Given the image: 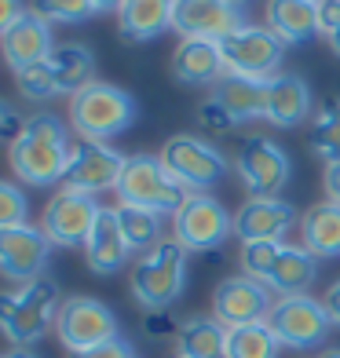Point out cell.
I'll return each mask as SVG.
<instances>
[{
  "label": "cell",
  "instance_id": "cell-13",
  "mask_svg": "<svg viewBox=\"0 0 340 358\" xmlns=\"http://www.w3.org/2000/svg\"><path fill=\"white\" fill-rule=\"evenodd\" d=\"M125 161L128 157L118 154L106 143L77 139L73 150H70V165H66V179H62V187L77 190V194H88V198H95V194H103V190H118Z\"/></svg>",
  "mask_w": 340,
  "mask_h": 358
},
{
  "label": "cell",
  "instance_id": "cell-43",
  "mask_svg": "<svg viewBox=\"0 0 340 358\" xmlns=\"http://www.w3.org/2000/svg\"><path fill=\"white\" fill-rule=\"evenodd\" d=\"M322 303H326V311H330L333 325H340V282H337V285H330V292L322 296Z\"/></svg>",
  "mask_w": 340,
  "mask_h": 358
},
{
  "label": "cell",
  "instance_id": "cell-21",
  "mask_svg": "<svg viewBox=\"0 0 340 358\" xmlns=\"http://www.w3.org/2000/svg\"><path fill=\"white\" fill-rule=\"evenodd\" d=\"M311 113V88L297 73H278L267 80V117L278 128H297Z\"/></svg>",
  "mask_w": 340,
  "mask_h": 358
},
{
  "label": "cell",
  "instance_id": "cell-9",
  "mask_svg": "<svg viewBox=\"0 0 340 358\" xmlns=\"http://www.w3.org/2000/svg\"><path fill=\"white\" fill-rule=\"evenodd\" d=\"M172 234L187 252H213L234 234V216L208 194H190L172 216Z\"/></svg>",
  "mask_w": 340,
  "mask_h": 358
},
{
  "label": "cell",
  "instance_id": "cell-29",
  "mask_svg": "<svg viewBox=\"0 0 340 358\" xmlns=\"http://www.w3.org/2000/svg\"><path fill=\"white\" fill-rule=\"evenodd\" d=\"M278 351H282V344L267 322L227 329V355L223 358H278Z\"/></svg>",
  "mask_w": 340,
  "mask_h": 358
},
{
  "label": "cell",
  "instance_id": "cell-45",
  "mask_svg": "<svg viewBox=\"0 0 340 358\" xmlns=\"http://www.w3.org/2000/svg\"><path fill=\"white\" fill-rule=\"evenodd\" d=\"M0 358H37L29 348H15V351H8V355H0Z\"/></svg>",
  "mask_w": 340,
  "mask_h": 358
},
{
  "label": "cell",
  "instance_id": "cell-47",
  "mask_svg": "<svg viewBox=\"0 0 340 358\" xmlns=\"http://www.w3.org/2000/svg\"><path fill=\"white\" fill-rule=\"evenodd\" d=\"M318 358H340V348H330V351H322Z\"/></svg>",
  "mask_w": 340,
  "mask_h": 358
},
{
  "label": "cell",
  "instance_id": "cell-32",
  "mask_svg": "<svg viewBox=\"0 0 340 358\" xmlns=\"http://www.w3.org/2000/svg\"><path fill=\"white\" fill-rule=\"evenodd\" d=\"M15 88H19V95H22V99H29V103H44V99H52V95H59L52 66H48V62H37V66H26V70H15Z\"/></svg>",
  "mask_w": 340,
  "mask_h": 358
},
{
  "label": "cell",
  "instance_id": "cell-36",
  "mask_svg": "<svg viewBox=\"0 0 340 358\" xmlns=\"http://www.w3.org/2000/svg\"><path fill=\"white\" fill-rule=\"evenodd\" d=\"M198 124L205 128V132H216V136H223V132H231V128L238 124L231 113H227L216 99H205L201 106H198Z\"/></svg>",
  "mask_w": 340,
  "mask_h": 358
},
{
  "label": "cell",
  "instance_id": "cell-1",
  "mask_svg": "<svg viewBox=\"0 0 340 358\" xmlns=\"http://www.w3.org/2000/svg\"><path fill=\"white\" fill-rule=\"evenodd\" d=\"M70 150L73 143L66 132V121L52 110H41L34 117H26V128L19 143L8 150V161H11V172L26 187H55L66 179Z\"/></svg>",
  "mask_w": 340,
  "mask_h": 358
},
{
  "label": "cell",
  "instance_id": "cell-39",
  "mask_svg": "<svg viewBox=\"0 0 340 358\" xmlns=\"http://www.w3.org/2000/svg\"><path fill=\"white\" fill-rule=\"evenodd\" d=\"M73 358H136V351H132V344H128L125 336H118V340H106V344L92 348V351H80Z\"/></svg>",
  "mask_w": 340,
  "mask_h": 358
},
{
  "label": "cell",
  "instance_id": "cell-12",
  "mask_svg": "<svg viewBox=\"0 0 340 358\" xmlns=\"http://www.w3.org/2000/svg\"><path fill=\"white\" fill-rule=\"evenodd\" d=\"M99 201L88 198V194H77L62 187L52 201L44 205L41 216V231L48 234V241L59 249H85V241L95 227V216H99Z\"/></svg>",
  "mask_w": 340,
  "mask_h": 358
},
{
  "label": "cell",
  "instance_id": "cell-24",
  "mask_svg": "<svg viewBox=\"0 0 340 358\" xmlns=\"http://www.w3.org/2000/svg\"><path fill=\"white\" fill-rule=\"evenodd\" d=\"M213 99H216L227 113H231L238 124L256 121V117H267V80L223 73V77L216 80Z\"/></svg>",
  "mask_w": 340,
  "mask_h": 358
},
{
  "label": "cell",
  "instance_id": "cell-5",
  "mask_svg": "<svg viewBox=\"0 0 340 358\" xmlns=\"http://www.w3.org/2000/svg\"><path fill=\"white\" fill-rule=\"evenodd\" d=\"M136 99L118 85H106V80H95L88 85L80 95L70 99V124L80 139H95V143H106L113 136L128 132L136 124Z\"/></svg>",
  "mask_w": 340,
  "mask_h": 358
},
{
  "label": "cell",
  "instance_id": "cell-19",
  "mask_svg": "<svg viewBox=\"0 0 340 358\" xmlns=\"http://www.w3.org/2000/svg\"><path fill=\"white\" fill-rule=\"evenodd\" d=\"M223 73H227V62H223L220 41H180V48L172 52L176 85L201 88V85H216Z\"/></svg>",
  "mask_w": 340,
  "mask_h": 358
},
{
  "label": "cell",
  "instance_id": "cell-11",
  "mask_svg": "<svg viewBox=\"0 0 340 358\" xmlns=\"http://www.w3.org/2000/svg\"><path fill=\"white\" fill-rule=\"evenodd\" d=\"M238 176L253 198H278V190H285L289 176H293V161L274 139L267 136H249L238 146Z\"/></svg>",
  "mask_w": 340,
  "mask_h": 358
},
{
  "label": "cell",
  "instance_id": "cell-37",
  "mask_svg": "<svg viewBox=\"0 0 340 358\" xmlns=\"http://www.w3.org/2000/svg\"><path fill=\"white\" fill-rule=\"evenodd\" d=\"M180 325L183 322H176L172 311H147L143 315V333H147L150 340H169L180 333Z\"/></svg>",
  "mask_w": 340,
  "mask_h": 358
},
{
  "label": "cell",
  "instance_id": "cell-31",
  "mask_svg": "<svg viewBox=\"0 0 340 358\" xmlns=\"http://www.w3.org/2000/svg\"><path fill=\"white\" fill-rule=\"evenodd\" d=\"M118 223H121V234L128 241L132 252H150L154 245H161V216L147 213V208H132V205H118Z\"/></svg>",
  "mask_w": 340,
  "mask_h": 358
},
{
  "label": "cell",
  "instance_id": "cell-3",
  "mask_svg": "<svg viewBox=\"0 0 340 358\" xmlns=\"http://www.w3.org/2000/svg\"><path fill=\"white\" fill-rule=\"evenodd\" d=\"M128 285H132V296L139 300V307L169 311L187 289V249L176 238H165L161 245L136 259Z\"/></svg>",
  "mask_w": 340,
  "mask_h": 358
},
{
  "label": "cell",
  "instance_id": "cell-34",
  "mask_svg": "<svg viewBox=\"0 0 340 358\" xmlns=\"http://www.w3.org/2000/svg\"><path fill=\"white\" fill-rule=\"evenodd\" d=\"M285 241H249V245H241V267H246L249 278L264 282L267 271L274 267V259H278Z\"/></svg>",
  "mask_w": 340,
  "mask_h": 358
},
{
  "label": "cell",
  "instance_id": "cell-44",
  "mask_svg": "<svg viewBox=\"0 0 340 358\" xmlns=\"http://www.w3.org/2000/svg\"><path fill=\"white\" fill-rule=\"evenodd\" d=\"M95 4V15H110V11H121L125 0H92Z\"/></svg>",
  "mask_w": 340,
  "mask_h": 358
},
{
  "label": "cell",
  "instance_id": "cell-27",
  "mask_svg": "<svg viewBox=\"0 0 340 358\" xmlns=\"http://www.w3.org/2000/svg\"><path fill=\"white\" fill-rule=\"evenodd\" d=\"M227 355V325L213 315H194L176 333V358H223Z\"/></svg>",
  "mask_w": 340,
  "mask_h": 358
},
{
  "label": "cell",
  "instance_id": "cell-48",
  "mask_svg": "<svg viewBox=\"0 0 340 358\" xmlns=\"http://www.w3.org/2000/svg\"><path fill=\"white\" fill-rule=\"evenodd\" d=\"M231 4H234V8H246V4H249V0H231Z\"/></svg>",
  "mask_w": 340,
  "mask_h": 358
},
{
  "label": "cell",
  "instance_id": "cell-18",
  "mask_svg": "<svg viewBox=\"0 0 340 358\" xmlns=\"http://www.w3.org/2000/svg\"><path fill=\"white\" fill-rule=\"evenodd\" d=\"M0 52H4V62L11 70H26V66H37V62H48V55L55 52L52 22H44L37 11H26L22 19L0 37Z\"/></svg>",
  "mask_w": 340,
  "mask_h": 358
},
{
  "label": "cell",
  "instance_id": "cell-41",
  "mask_svg": "<svg viewBox=\"0 0 340 358\" xmlns=\"http://www.w3.org/2000/svg\"><path fill=\"white\" fill-rule=\"evenodd\" d=\"M22 15H26L22 0H0V37H4L8 29L22 19Z\"/></svg>",
  "mask_w": 340,
  "mask_h": 358
},
{
  "label": "cell",
  "instance_id": "cell-28",
  "mask_svg": "<svg viewBox=\"0 0 340 358\" xmlns=\"http://www.w3.org/2000/svg\"><path fill=\"white\" fill-rule=\"evenodd\" d=\"M300 231H304V249L307 252H315L318 259L326 256H340V205L337 201H318L311 205L304 213V223H300Z\"/></svg>",
  "mask_w": 340,
  "mask_h": 358
},
{
  "label": "cell",
  "instance_id": "cell-26",
  "mask_svg": "<svg viewBox=\"0 0 340 358\" xmlns=\"http://www.w3.org/2000/svg\"><path fill=\"white\" fill-rule=\"evenodd\" d=\"M48 66H52L59 95H70V99L99 80L95 77V55L85 44H55V52L48 55Z\"/></svg>",
  "mask_w": 340,
  "mask_h": 358
},
{
  "label": "cell",
  "instance_id": "cell-10",
  "mask_svg": "<svg viewBox=\"0 0 340 358\" xmlns=\"http://www.w3.org/2000/svg\"><path fill=\"white\" fill-rule=\"evenodd\" d=\"M220 48H223L227 73L256 77V80L278 77L274 70L282 66V55H285V41L282 37H274L267 26H249V22L241 29H234L231 37H223Z\"/></svg>",
  "mask_w": 340,
  "mask_h": 358
},
{
  "label": "cell",
  "instance_id": "cell-14",
  "mask_svg": "<svg viewBox=\"0 0 340 358\" xmlns=\"http://www.w3.org/2000/svg\"><path fill=\"white\" fill-rule=\"evenodd\" d=\"M274 311V292L249 278V274H234V278H223L213 292V318L227 329H238V325H253V322H267Z\"/></svg>",
  "mask_w": 340,
  "mask_h": 358
},
{
  "label": "cell",
  "instance_id": "cell-16",
  "mask_svg": "<svg viewBox=\"0 0 340 358\" xmlns=\"http://www.w3.org/2000/svg\"><path fill=\"white\" fill-rule=\"evenodd\" d=\"M48 256H52V241L41 227H8V231H0V274L11 282H34L44 274L48 267Z\"/></svg>",
  "mask_w": 340,
  "mask_h": 358
},
{
  "label": "cell",
  "instance_id": "cell-49",
  "mask_svg": "<svg viewBox=\"0 0 340 358\" xmlns=\"http://www.w3.org/2000/svg\"><path fill=\"white\" fill-rule=\"evenodd\" d=\"M315 4H318V0H315Z\"/></svg>",
  "mask_w": 340,
  "mask_h": 358
},
{
  "label": "cell",
  "instance_id": "cell-23",
  "mask_svg": "<svg viewBox=\"0 0 340 358\" xmlns=\"http://www.w3.org/2000/svg\"><path fill=\"white\" fill-rule=\"evenodd\" d=\"M172 8L176 0H125L118 11L121 37L132 44L157 41L165 29H172Z\"/></svg>",
  "mask_w": 340,
  "mask_h": 358
},
{
  "label": "cell",
  "instance_id": "cell-22",
  "mask_svg": "<svg viewBox=\"0 0 340 358\" xmlns=\"http://www.w3.org/2000/svg\"><path fill=\"white\" fill-rule=\"evenodd\" d=\"M315 278H318V256L307 252L304 245H282L264 285L271 292H278V300H282V296H304L315 285Z\"/></svg>",
  "mask_w": 340,
  "mask_h": 358
},
{
  "label": "cell",
  "instance_id": "cell-40",
  "mask_svg": "<svg viewBox=\"0 0 340 358\" xmlns=\"http://www.w3.org/2000/svg\"><path fill=\"white\" fill-rule=\"evenodd\" d=\"M340 29V0H318V34H326V41Z\"/></svg>",
  "mask_w": 340,
  "mask_h": 358
},
{
  "label": "cell",
  "instance_id": "cell-38",
  "mask_svg": "<svg viewBox=\"0 0 340 358\" xmlns=\"http://www.w3.org/2000/svg\"><path fill=\"white\" fill-rule=\"evenodd\" d=\"M22 128H26V117H22V113L15 110L11 103L0 99V146H8V150H11V146L19 143Z\"/></svg>",
  "mask_w": 340,
  "mask_h": 358
},
{
  "label": "cell",
  "instance_id": "cell-4",
  "mask_svg": "<svg viewBox=\"0 0 340 358\" xmlns=\"http://www.w3.org/2000/svg\"><path fill=\"white\" fill-rule=\"evenodd\" d=\"M118 205H132V208H147L157 216H176L190 198V190L176 179L165 161L154 154H136L125 161L121 179H118Z\"/></svg>",
  "mask_w": 340,
  "mask_h": 358
},
{
  "label": "cell",
  "instance_id": "cell-2",
  "mask_svg": "<svg viewBox=\"0 0 340 358\" xmlns=\"http://www.w3.org/2000/svg\"><path fill=\"white\" fill-rule=\"evenodd\" d=\"M59 282L41 274V278L26 282L19 292H0V333H4L15 348H34L55 325V315L62 307Z\"/></svg>",
  "mask_w": 340,
  "mask_h": 358
},
{
  "label": "cell",
  "instance_id": "cell-30",
  "mask_svg": "<svg viewBox=\"0 0 340 358\" xmlns=\"http://www.w3.org/2000/svg\"><path fill=\"white\" fill-rule=\"evenodd\" d=\"M307 143L326 165H340V99H326L315 110Z\"/></svg>",
  "mask_w": 340,
  "mask_h": 358
},
{
  "label": "cell",
  "instance_id": "cell-15",
  "mask_svg": "<svg viewBox=\"0 0 340 358\" xmlns=\"http://www.w3.org/2000/svg\"><path fill=\"white\" fill-rule=\"evenodd\" d=\"M241 26L246 15L231 0H176L172 8V29L183 41H223Z\"/></svg>",
  "mask_w": 340,
  "mask_h": 358
},
{
  "label": "cell",
  "instance_id": "cell-33",
  "mask_svg": "<svg viewBox=\"0 0 340 358\" xmlns=\"http://www.w3.org/2000/svg\"><path fill=\"white\" fill-rule=\"evenodd\" d=\"M44 22H88L95 15L92 0H34V8Z\"/></svg>",
  "mask_w": 340,
  "mask_h": 358
},
{
  "label": "cell",
  "instance_id": "cell-42",
  "mask_svg": "<svg viewBox=\"0 0 340 358\" xmlns=\"http://www.w3.org/2000/svg\"><path fill=\"white\" fill-rule=\"evenodd\" d=\"M322 187H326L330 201L340 205V165H326V176H322Z\"/></svg>",
  "mask_w": 340,
  "mask_h": 358
},
{
  "label": "cell",
  "instance_id": "cell-35",
  "mask_svg": "<svg viewBox=\"0 0 340 358\" xmlns=\"http://www.w3.org/2000/svg\"><path fill=\"white\" fill-rule=\"evenodd\" d=\"M26 220H29V198L11 183V179H0V231L22 227Z\"/></svg>",
  "mask_w": 340,
  "mask_h": 358
},
{
  "label": "cell",
  "instance_id": "cell-6",
  "mask_svg": "<svg viewBox=\"0 0 340 358\" xmlns=\"http://www.w3.org/2000/svg\"><path fill=\"white\" fill-rule=\"evenodd\" d=\"M55 333H59L62 348L70 355H80V351H92V348L106 344V340H118L121 325H118V315H113L103 300L70 296V300H62L59 315H55Z\"/></svg>",
  "mask_w": 340,
  "mask_h": 358
},
{
  "label": "cell",
  "instance_id": "cell-17",
  "mask_svg": "<svg viewBox=\"0 0 340 358\" xmlns=\"http://www.w3.org/2000/svg\"><path fill=\"white\" fill-rule=\"evenodd\" d=\"M297 227V208L282 198H249L234 213V238L249 241H282Z\"/></svg>",
  "mask_w": 340,
  "mask_h": 358
},
{
  "label": "cell",
  "instance_id": "cell-7",
  "mask_svg": "<svg viewBox=\"0 0 340 358\" xmlns=\"http://www.w3.org/2000/svg\"><path fill=\"white\" fill-rule=\"evenodd\" d=\"M267 325L274 329V336H278L282 348L311 351V348L326 344V336L333 329V318L326 311V303L304 292V296H282V300H274V311H271Z\"/></svg>",
  "mask_w": 340,
  "mask_h": 358
},
{
  "label": "cell",
  "instance_id": "cell-8",
  "mask_svg": "<svg viewBox=\"0 0 340 358\" xmlns=\"http://www.w3.org/2000/svg\"><path fill=\"white\" fill-rule=\"evenodd\" d=\"M157 157L165 161V169L180 179L190 194H201L208 187H216L227 176V157L213 143H205L198 136H187V132L169 136Z\"/></svg>",
  "mask_w": 340,
  "mask_h": 358
},
{
  "label": "cell",
  "instance_id": "cell-25",
  "mask_svg": "<svg viewBox=\"0 0 340 358\" xmlns=\"http://www.w3.org/2000/svg\"><path fill=\"white\" fill-rule=\"evenodd\" d=\"M267 29L285 44H307L318 34L315 0H267Z\"/></svg>",
  "mask_w": 340,
  "mask_h": 358
},
{
  "label": "cell",
  "instance_id": "cell-20",
  "mask_svg": "<svg viewBox=\"0 0 340 358\" xmlns=\"http://www.w3.org/2000/svg\"><path fill=\"white\" fill-rule=\"evenodd\" d=\"M85 256H88V267L95 274H118L132 249H128V241L121 234V223H118V213L113 208H99V216H95V227L85 241Z\"/></svg>",
  "mask_w": 340,
  "mask_h": 358
},
{
  "label": "cell",
  "instance_id": "cell-46",
  "mask_svg": "<svg viewBox=\"0 0 340 358\" xmlns=\"http://www.w3.org/2000/svg\"><path fill=\"white\" fill-rule=\"evenodd\" d=\"M330 48H333V55H337V59H340V29H337V34H333V37H330Z\"/></svg>",
  "mask_w": 340,
  "mask_h": 358
}]
</instances>
